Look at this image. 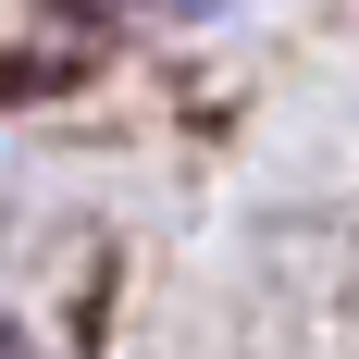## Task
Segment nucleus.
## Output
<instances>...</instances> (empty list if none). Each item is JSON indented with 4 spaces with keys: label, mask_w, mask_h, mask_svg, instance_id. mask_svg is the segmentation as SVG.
Segmentation results:
<instances>
[{
    "label": "nucleus",
    "mask_w": 359,
    "mask_h": 359,
    "mask_svg": "<svg viewBox=\"0 0 359 359\" xmlns=\"http://www.w3.org/2000/svg\"><path fill=\"white\" fill-rule=\"evenodd\" d=\"M186 13H198V0H186Z\"/></svg>",
    "instance_id": "1"
}]
</instances>
